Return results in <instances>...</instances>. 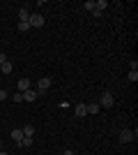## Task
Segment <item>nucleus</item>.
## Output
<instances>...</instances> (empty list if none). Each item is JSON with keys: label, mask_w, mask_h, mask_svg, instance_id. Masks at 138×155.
<instances>
[{"label": "nucleus", "mask_w": 138, "mask_h": 155, "mask_svg": "<svg viewBox=\"0 0 138 155\" xmlns=\"http://www.w3.org/2000/svg\"><path fill=\"white\" fill-rule=\"evenodd\" d=\"M113 104H115V97H113V93H101V97H99V107H106V109H111Z\"/></svg>", "instance_id": "nucleus-1"}, {"label": "nucleus", "mask_w": 138, "mask_h": 155, "mask_svg": "<svg viewBox=\"0 0 138 155\" xmlns=\"http://www.w3.org/2000/svg\"><path fill=\"white\" fill-rule=\"evenodd\" d=\"M51 84H53V81H51L48 77H41L39 81H37V88H35V91H37V93L41 95V93H46L48 88H51Z\"/></svg>", "instance_id": "nucleus-2"}, {"label": "nucleus", "mask_w": 138, "mask_h": 155, "mask_svg": "<svg viewBox=\"0 0 138 155\" xmlns=\"http://www.w3.org/2000/svg\"><path fill=\"white\" fill-rule=\"evenodd\" d=\"M28 23H30V28H41L44 26V16H41V14H30Z\"/></svg>", "instance_id": "nucleus-3"}, {"label": "nucleus", "mask_w": 138, "mask_h": 155, "mask_svg": "<svg viewBox=\"0 0 138 155\" xmlns=\"http://www.w3.org/2000/svg\"><path fill=\"white\" fill-rule=\"evenodd\" d=\"M133 139H136V137H133V132H131V130H122V132H120V141H122V143H129V141H133Z\"/></svg>", "instance_id": "nucleus-4"}, {"label": "nucleus", "mask_w": 138, "mask_h": 155, "mask_svg": "<svg viewBox=\"0 0 138 155\" xmlns=\"http://www.w3.org/2000/svg\"><path fill=\"white\" fill-rule=\"evenodd\" d=\"M23 95V102H35L37 97H39V93L35 91V88H30V91H26V93H21Z\"/></svg>", "instance_id": "nucleus-5"}, {"label": "nucleus", "mask_w": 138, "mask_h": 155, "mask_svg": "<svg viewBox=\"0 0 138 155\" xmlns=\"http://www.w3.org/2000/svg\"><path fill=\"white\" fill-rule=\"evenodd\" d=\"M28 19H30V9L23 5V7L19 9V23H28Z\"/></svg>", "instance_id": "nucleus-6"}, {"label": "nucleus", "mask_w": 138, "mask_h": 155, "mask_svg": "<svg viewBox=\"0 0 138 155\" xmlns=\"http://www.w3.org/2000/svg\"><path fill=\"white\" fill-rule=\"evenodd\" d=\"M30 84H32L30 79H21L19 84H16V88H19V93H26V91H30Z\"/></svg>", "instance_id": "nucleus-7"}, {"label": "nucleus", "mask_w": 138, "mask_h": 155, "mask_svg": "<svg viewBox=\"0 0 138 155\" xmlns=\"http://www.w3.org/2000/svg\"><path fill=\"white\" fill-rule=\"evenodd\" d=\"M12 72H14V65L9 63V60H5V63L0 65V74H5V77H7V74H12Z\"/></svg>", "instance_id": "nucleus-8"}, {"label": "nucleus", "mask_w": 138, "mask_h": 155, "mask_svg": "<svg viewBox=\"0 0 138 155\" xmlns=\"http://www.w3.org/2000/svg\"><path fill=\"white\" fill-rule=\"evenodd\" d=\"M76 116H81V118H83V116H87V109H85V104H83V102H78V104H76Z\"/></svg>", "instance_id": "nucleus-9"}, {"label": "nucleus", "mask_w": 138, "mask_h": 155, "mask_svg": "<svg viewBox=\"0 0 138 155\" xmlns=\"http://www.w3.org/2000/svg\"><path fill=\"white\" fill-rule=\"evenodd\" d=\"M85 109H87V114H97L101 107H99V102H90V104H85Z\"/></svg>", "instance_id": "nucleus-10"}, {"label": "nucleus", "mask_w": 138, "mask_h": 155, "mask_svg": "<svg viewBox=\"0 0 138 155\" xmlns=\"http://www.w3.org/2000/svg\"><path fill=\"white\" fill-rule=\"evenodd\" d=\"M19 146H21V148H23V146H26V148H28V146H32V137H23V139L19 141Z\"/></svg>", "instance_id": "nucleus-11"}, {"label": "nucleus", "mask_w": 138, "mask_h": 155, "mask_svg": "<svg viewBox=\"0 0 138 155\" xmlns=\"http://www.w3.org/2000/svg\"><path fill=\"white\" fill-rule=\"evenodd\" d=\"M12 139H14L16 143H19L21 139H23V132H21V130H12Z\"/></svg>", "instance_id": "nucleus-12"}, {"label": "nucleus", "mask_w": 138, "mask_h": 155, "mask_svg": "<svg viewBox=\"0 0 138 155\" xmlns=\"http://www.w3.org/2000/svg\"><path fill=\"white\" fill-rule=\"evenodd\" d=\"M21 132H23V137H32V134H35V127H32V125H26Z\"/></svg>", "instance_id": "nucleus-13"}, {"label": "nucleus", "mask_w": 138, "mask_h": 155, "mask_svg": "<svg viewBox=\"0 0 138 155\" xmlns=\"http://www.w3.org/2000/svg\"><path fill=\"white\" fill-rule=\"evenodd\" d=\"M94 7H97L99 12H104L106 7H108V2H106V0H99V2H94Z\"/></svg>", "instance_id": "nucleus-14"}, {"label": "nucleus", "mask_w": 138, "mask_h": 155, "mask_svg": "<svg viewBox=\"0 0 138 155\" xmlns=\"http://www.w3.org/2000/svg\"><path fill=\"white\" fill-rule=\"evenodd\" d=\"M83 9H87V12H94V0H87V2H83Z\"/></svg>", "instance_id": "nucleus-15"}, {"label": "nucleus", "mask_w": 138, "mask_h": 155, "mask_svg": "<svg viewBox=\"0 0 138 155\" xmlns=\"http://www.w3.org/2000/svg\"><path fill=\"white\" fill-rule=\"evenodd\" d=\"M12 102H23V95H21V93H14V95H12Z\"/></svg>", "instance_id": "nucleus-16"}, {"label": "nucleus", "mask_w": 138, "mask_h": 155, "mask_svg": "<svg viewBox=\"0 0 138 155\" xmlns=\"http://www.w3.org/2000/svg\"><path fill=\"white\" fill-rule=\"evenodd\" d=\"M19 30H21V32H26V30H30V23H19Z\"/></svg>", "instance_id": "nucleus-17"}, {"label": "nucleus", "mask_w": 138, "mask_h": 155, "mask_svg": "<svg viewBox=\"0 0 138 155\" xmlns=\"http://www.w3.org/2000/svg\"><path fill=\"white\" fill-rule=\"evenodd\" d=\"M129 81H138V72H129Z\"/></svg>", "instance_id": "nucleus-18"}, {"label": "nucleus", "mask_w": 138, "mask_h": 155, "mask_svg": "<svg viewBox=\"0 0 138 155\" xmlns=\"http://www.w3.org/2000/svg\"><path fill=\"white\" fill-rule=\"evenodd\" d=\"M2 100H7V91H2V88H0V102H2Z\"/></svg>", "instance_id": "nucleus-19"}, {"label": "nucleus", "mask_w": 138, "mask_h": 155, "mask_svg": "<svg viewBox=\"0 0 138 155\" xmlns=\"http://www.w3.org/2000/svg\"><path fill=\"white\" fill-rule=\"evenodd\" d=\"M62 155H76V153H74L72 148H67V150H65V153H62Z\"/></svg>", "instance_id": "nucleus-20"}, {"label": "nucleus", "mask_w": 138, "mask_h": 155, "mask_svg": "<svg viewBox=\"0 0 138 155\" xmlns=\"http://www.w3.org/2000/svg\"><path fill=\"white\" fill-rule=\"evenodd\" d=\"M5 60H7V58H5V53H2V51H0V65H2V63H5Z\"/></svg>", "instance_id": "nucleus-21"}, {"label": "nucleus", "mask_w": 138, "mask_h": 155, "mask_svg": "<svg viewBox=\"0 0 138 155\" xmlns=\"http://www.w3.org/2000/svg\"><path fill=\"white\" fill-rule=\"evenodd\" d=\"M0 155H7V153H5V150H0Z\"/></svg>", "instance_id": "nucleus-22"}, {"label": "nucleus", "mask_w": 138, "mask_h": 155, "mask_svg": "<svg viewBox=\"0 0 138 155\" xmlns=\"http://www.w3.org/2000/svg\"><path fill=\"white\" fill-rule=\"evenodd\" d=\"M0 150H2V146H0Z\"/></svg>", "instance_id": "nucleus-23"}]
</instances>
